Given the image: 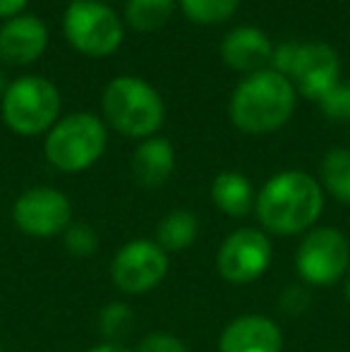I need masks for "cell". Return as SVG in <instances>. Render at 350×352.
I'll return each mask as SVG.
<instances>
[{"label":"cell","mask_w":350,"mask_h":352,"mask_svg":"<svg viewBox=\"0 0 350 352\" xmlns=\"http://www.w3.org/2000/svg\"><path fill=\"white\" fill-rule=\"evenodd\" d=\"M298 46H300V43L288 41V43H281V46L274 48V56H271L274 70L278 72V74H283L285 79H288L290 67H293V60H295V53H298Z\"/></svg>","instance_id":"obj_25"},{"label":"cell","mask_w":350,"mask_h":352,"mask_svg":"<svg viewBox=\"0 0 350 352\" xmlns=\"http://www.w3.org/2000/svg\"><path fill=\"white\" fill-rule=\"evenodd\" d=\"M211 201L226 216L245 218L257 204V195L252 190V182L243 173L226 170L219 173L211 182Z\"/></svg>","instance_id":"obj_16"},{"label":"cell","mask_w":350,"mask_h":352,"mask_svg":"<svg viewBox=\"0 0 350 352\" xmlns=\"http://www.w3.org/2000/svg\"><path fill=\"white\" fill-rule=\"evenodd\" d=\"M61 91L43 77H19L3 96V120L14 135L36 137L48 132L61 116Z\"/></svg>","instance_id":"obj_5"},{"label":"cell","mask_w":350,"mask_h":352,"mask_svg":"<svg viewBox=\"0 0 350 352\" xmlns=\"http://www.w3.org/2000/svg\"><path fill=\"white\" fill-rule=\"evenodd\" d=\"M137 352H190V348L185 345V340H180L173 333L154 331V333H146L140 340Z\"/></svg>","instance_id":"obj_24"},{"label":"cell","mask_w":350,"mask_h":352,"mask_svg":"<svg viewBox=\"0 0 350 352\" xmlns=\"http://www.w3.org/2000/svg\"><path fill=\"white\" fill-rule=\"evenodd\" d=\"M12 221L24 235L48 240L67 230L72 223V204L61 190L32 187L14 199Z\"/></svg>","instance_id":"obj_10"},{"label":"cell","mask_w":350,"mask_h":352,"mask_svg":"<svg viewBox=\"0 0 350 352\" xmlns=\"http://www.w3.org/2000/svg\"><path fill=\"white\" fill-rule=\"evenodd\" d=\"M230 120L245 135H269L290 120L295 111V87L276 70L248 74L230 98Z\"/></svg>","instance_id":"obj_2"},{"label":"cell","mask_w":350,"mask_h":352,"mask_svg":"<svg viewBox=\"0 0 350 352\" xmlns=\"http://www.w3.org/2000/svg\"><path fill=\"white\" fill-rule=\"evenodd\" d=\"M175 170V148L166 137H149L132 153V173L144 187H161Z\"/></svg>","instance_id":"obj_15"},{"label":"cell","mask_w":350,"mask_h":352,"mask_svg":"<svg viewBox=\"0 0 350 352\" xmlns=\"http://www.w3.org/2000/svg\"><path fill=\"white\" fill-rule=\"evenodd\" d=\"M29 0H0V19H12L27 8Z\"/></svg>","instance_id":"obj_26"},{"label":"cell","mask_w":350,"mask_h":352,"mask_svg":"<svg viewBox=\"0 0 350 352\" xmlns=\"http://www.w3.org/2000/svg\"><path fill=\"white\" fill-rule=\"evenodd\" d=\"M283 333L278 324L262 314H243L233 319L219 338V352H281Z\"/></svg>","instance_id":"obj_13"},{"label":"cell","mask_w":350,"mask_h":352,"mask_svg":"<svg viewBox=\"0 0 350 352\" xmlns=\"http://www.w3.org/2000/svg\"><path fill=\"white\" fill-rule=\"evenodd\" d=\"M240 0H180L182 12L197 24H221L230 19Z\"/></svg>","instance_id":"obj_20"},{"label":"cell","mask_w":350,"mask_h":352,"mask_svg":"<svg viewBox=\"0 0 350 352\" xmlns=\"http://www.w3.org/2000/svg\"><path fill=\"white\" fill-rule=\"evenodd\" d=\"M168 254L156 240H132L116 252L111 261V280L125 295H146L168 274Z\"/></svg>","instance_id":"obj_8"},{"label":"cell","mask_w":350,"mask_h":352,"mask_svg":"<svg viewBox=\"0 0 350 352\" xmlns=\"http://www.w3.org/2000/svg\"><path fill=\"white\" fill-rule=\"evenodd\" d=\"M67 41L72 48L91 58H106L122 43V22L106 3L72 0L63 19Z\"/></svg>","instance_id":"obj_6"},{"label":"cell","mask_w":350,"mask_h":352,"mask_svg":"<svg viewBox=\"0 0 350 352\" xmlns=\"http://www.w3.org/2000/svg\"><path fill=\"white\" fill-rule=\"evenodd\" d=\"M8 87H10V84H8V79H5L3 70H0V98L5 96V91H8Z\"/></svg>","instance_id":"obj_28"},{"label":"cell","mask_w":350,"mask_h":352,"mask_svg":"<svg viewBox=\"0 0 350 352\" xmlns=\"http://www.w3.org/2000/svg\"><path fill=\"white\" fill-rule=\"evenodd\" d=\"M199 232V221L192 211L187 209H175L166 213L164 221L156 228V245L171 254V252H182L197 240Z\"/></svg>","instance_id":"obj_17"},{"label":"cell","mask_w":350,"mask_h":352,"mask_svg":"<svg viewBox=\"0 0 350 352\" xmlns=\"http://www.w3.org/2000/svg\"><path fill=\"white\" fill-rule=\"evenodd\" d=\"M108 144L106 125L91 113H72L48 130L43 151L53 168L82 173L103 156Z\"/></svg>","instance_id":"obj_4"},{"label":"cell","mask_w":350,"mask_h":352,"mask_svg":"<svg viewBox=\"0 0 350 352\" xmlns=\"http://www.w3.org/2000/svg\"><path fill=\"white\" fill-rule=\"evenodd\" d=\"M259 223L271 235H300L312 230L324 211V190L303 170H285L266 180L254 204Z\"/></svg>","instance_id":"obj_1"},{"label":"cell","mask_w":350,"mask_h":352,"mask_svg":"<svg viewBox=\"0 0 350 352\" xmlns=\"http://www.w3.org/2000/svg\"><path fill=\"white\" fill-rule=\"evenodd\" d=\"M175 10V0H127L125 17L132 29L149 34L161 29L171 19Z\"/></svg>","instance_id":"obj_19"},{"label":"cell","mask_w":350,"mask_h":352,"mask_svg":"<svg viewBox=\"0 0 350 352\" xmlns=\"http://www.w3.org/2000/svg\"><path fill=\"white\" fill-rule=\"evenodd\" d=\"M274 46L269 36L257 27H235L233 32L226 34L221 43V58L228 67L238 72L254 74L266 70V63H271Z\"/></svg>","instance_id":"obj_14"},{"label":"cell","mask_w":350,"mask_h":352,"mask_svg":"<svg viewBox=\"0 0 350 352\" xmlns=\"http://www.w3.org/2000/svg\"><path fill=\"white\" fill-rule=\"evenodd\" d=\"M98 3H103V0H98Z\"/></svg>","instance_id":"obj_30"},{"label":"cell","mask_w":350,"mask_h":352,"mask_svg":"<svg viewBox=\"0 0 350 352\" xmlns=\"http://www.w3.org/2000/svg\"><path fill=\"white\" fill-rule=\"evenodd\" d=\"M319 108L331 120L350 122V82H338L327 96L319 101Z\"/></svg>","instance_id":"obj_23"},{"label":"cell","mask_w":350,"mask_h":352,"mask_svg":"<svg viewBox=\"0 0 350 352\" xmlns=\"http://www.w3.org/2000/svg\"><path fill=\"white\" fill-rule=\"evenodd\" d=\"M87 352H132V350H127L125 345H120V343H101V345L89 348Z\"/></svg>","instance_id":"obj_27"},{"label":"cell","mask_w":350,"mask_h":352,"mask_svg":"<svg viewBox=\"0 0 350 352\" xmlns=\"http://www.w3.org/2000/svg\"><path fill=\"white\" fill-rule=\"evenodd\" d=\"M103 113L120 135L149 140L166 118L161 94L137 77H116L103 91Z\"/></svg>","instance_id":"obj_3"},{"label":"cell","mask_w":350,"mask_h":352,"mask_svg":"<svg viewBox=\"0 0 350 352\" xmlns=\"http://www.w3.org/2000/svg\"><path fill=\"white\" fill-rule=\"evenodd\" d=\"M132 326H135V314L122 302H111L98 314V329L108 338V343H118V338L130 333Z\"/></svg>","instance_id":"obj_21"},{"label":"cell","mask_w":350,"mask_h":352,"mask_svg":"<svg viewBox=\"0 0 350 352\" xmlns=\"http://www.w3.org/2000/svg\"><path fill=\"white\" fill-rule=\"evenodd\" d=\"M63 240H65V250L77 259H89L98 250V232L85 221L70 223L63 232Z\"/></svg>","instance_id":"obj_22"},{"label":"cell","mask_w":350,"mask_h":352,"mask_svg":"<svg viewBox=\"0 0 350 352\" xmlns=\"http://www.w3.org/2000/svg\"><path fill=\"white\" fill-rule=\"evenodd\" d=\"M350 242L338 228H312L295 252V269L309 285H333L348 274Z\"/></svg>","instance_id":"obj_7"},{"label":"cell","mask_w":350,"mask_h":352,"mask_svg":"<svg viewBox=\"0 0 350 352\" xmlns=\"http://www.w3.org/2000/svg\"><path fill=\"white\" fill-rule=\"evenodd\" d=\"M322 190H327L333 199L350 204V148H331L324 153L322 168Z\"/></svg>","instance_id":"obj_18"},{"label":"cell","mask_w":350,"mask_h":352,"mask_svg":"<svg viewBox=\"0 0 350 352\" xmlns=\"http://www.w3.org/2000/svg\"><path fill=\"white\" fill-rule=\"evenodd\" d=\"M343 292H346V300L350 302V276H348V280H346V287H343Z\"/></svg>","instance_id":"obj_29"},{"label":"cell","mask_w":350,"mask_h":352,"mask_svg":"<svg viewBox=\"0 0 350 352\" xmlns=\"http://www.w3.org/2000/svg\"><path fill=\"white\" fill-rule=\"evenodd\" d=\"M271 259H274V247L269 235L257 228H240L221 242L216 269L223 280L245 285L262 278L271 266Z\"/></svg>","instance_id":"obj_9"},{"label":"cell","mask_w":350,"mask_h":352,"mask_svg":"<svg viewBox=\"0 0 350 352\" xmlns=\"http://www.w3.org/2000/svg\"><path fill=\"white\" fill-rule=\"evenodd\" d=\"M288 79L295 91L319 103L341 82L338 53L327 43H300Z\"/></svg>","instance_id":"obj_11"},{"label":"cell","mask_w":350,"mask_h":352,"mask_svg":"<svg viewBox=\"0 0 350 352\" xmlns=\"http://www.w3.org/2000/svg\"><path fill=\"white\" fill-rule=\"evenodd\" d=\"M48 46V27L34 14H17L0 27V60L8 65H29Z\"/></svg>","instance_id":"obj_12"}]
</instances>
